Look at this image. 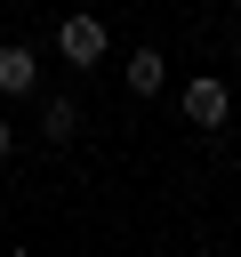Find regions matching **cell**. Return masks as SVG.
<instances>
[{"label":"cell","mask_w":241,"mask_h":257,"mask_svg":"<svg viewBox=\"0 0 241 257\" xmlns=\"http://www.w3.org/2000/svg\"><path fill=\"white\" fill-rule=\"evenodd\" d=\"M225 112H233V80H217V72H201V80H185V120L193 128H225Z\"/></svg>","instance_id":"6da1fadb"},{"label":"cell","mask_w":241,"mask_h":257,"mask_svg":"<svg viewBox=\"0 0 241 257\" xmlns=\"http://www.w3.org/2000/svg\"><path fill=\"white\" fill-rule=\"evenodd\" d=\"M120 80H129V96H153V88H161V80H169V64H161V56H153V48H137V56H129V72H120Z\"/></svg>","instance_id":"277c9868"},{"label":"cell","mask_w":241,"mask_h":257,"mask_svg":"<svg viewBox=\"0 0 241 257\" xmlns=\"http://www.w3.org/2000/svg\"><path fill=\"white\" fill-rule=\"evenodd\" d=\"M233 88H241V72H233Z\"/></svg>","instance_id":"52a82bcc"},{"label":"cell","mask_w":241,"mask_h":257,"mask_svg":"<svg viewBox=\"0 0 241 257\" xmlns=\"http://www.w3.org/2000/svg\"><path fill=\"white\" fill-rule=\"evenodd\" d=\"M8 145H16V128H8V120H0V161H8Z\"/></svg>","instance_id":"8992f818"},{"label":"cell","mask_w":241,"mask_h":257,"mask_svg":"<svg viewBox=\"0 0 241 257\" xmlns=\"http://www.w3.org/2000/svg\"><path fill=\"white\" fill-rule=\"evenodd\" d=\"M56 48H64V64H96L104 56V24L96 16H64L56 24Z\"/></svg>","instance_id":"7a4b0ae2"},{"label":"cell","mask_w":241,"mask_h":257,"mask_svg":"<svg viewBox=\"0 0 241 257\" xmlns=\"http://www.w3.org/2000/svg\"><path fill=\"white\" fill-rule=\"evenodd\" d=\"M72 120H80V112H72V96H48V104H40V137H48V145H64V137H72Z\"/></svg>","instance_id":"5b68a950"},{"label":"cell","mask_w":241,"mask_h":257,"mask_svg":"<svg viewBox=\"0 0 241 257\" xmlns=\"http://www.w3.org/2000/svg\"><path fill=\"white\" fill-rule=\"evenodd\" d=\"M32 88H40L32 48H0V96H32Z\"/></svg>","instance_id":"3957f363"}]
</instances>
